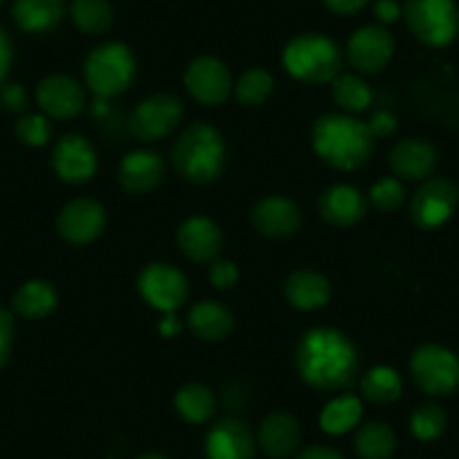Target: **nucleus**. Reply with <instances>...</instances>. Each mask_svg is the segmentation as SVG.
I'll return each instance as SVG.
<instances>
[{"label":"nucleus","instance_id":"obj_1","mask_svg":"<svg viewBox=\"0 0 459 459\" xmlns=\"http://www.w3.org/2000/svg\"><path fill=\"white\" fill-rule=\"evenodd\" d=\"M359 350L342 331L316 326L299 338L295 368L307 385L320 392H340L359 374Z\"/></svg>","mask_w":459,"mask_h":459},{"label":"nucleus","instance_id":"obj_2","mask_svg":"<svg viewBox=\"0 0 459 459\" xmlns=\"http://www.w3.org/2000/svg\"><path fill=\"white\" fill-rule=\"evenodd\" d=\"M374 135L368 122L351 115L326 113L317 117L311 131V144L316 156L325 165L340 171H354L363 167L374 153Z\"/></svg>","mask_w":459,"mask_h":459},{"label":"nucleus","instance_id":"obj_3","mask_svg":"<svg viewBox=\"0 0 459 459\" xmlns=\"http://www.w3.org/2000/svg\"><path fill=\"white\" fill-rule=\"evenodd\" d=\"M171 162L187 183H214L228 165V147L219 129L205 122H194L176 140Z\"/></svg>","mask_w":459,"mask_h":459},{"label":"nucleus","instance_id":"obj_4","mask_svg":"<svg viewBox=\"0 0 459 459\" xmlns=\"http://www.w3.org/2000/svg\"><path fill=\"white\" fill-rule=\"evenodd\" d=\"M281 64L293 79L316 86V83H331L338 77L342 56L329 37L302 34L284 48Z\"/></svg>","mask_w":459,"mask_h":459},{"label":"nucleus","instance_id":"obj_5","mask_svg":"<svg viewBox=\"0 0 459 459\" xmlns=\"http://www.w3.org/2000/svg\"><path fill=\"white\" fill-rule=\"evenodd\" d=\"M83 79L97 100H113L134 83L135 55L125 43H101L83 61Z\"/></svg>","mask_w":459,"mask_h":459},{"label":"nucleus","instance_id":"obj_6","mask_svg":"<svg viewBox=\"0 0 459 459\" xmlns=\"http://www.w3.org/2000/svg\"><path fill=\"white\" fill-rule=\"evenodd\" d=\"M403 19L410 32L428 48H444L459 32V12L455 0H408Z\"/></svg>","mask_w":459,"mask_h":459},{"label":"nucleus","instance_id":"obj_7","mask_svg":"<svg viewBox=\"0 0 459 459\" xmlns=\"http://www.w3.org/2000/svg\"><path fill=\"white\" fill-rule=\"evenodd\" d=\"M410 374L423 394L448 396L459 387V359L444 344H421L410 356Z\"/></svg>","mask_w":459,"mask_h":459},{"label":"nucleus","instance_id":"obj_8","mask_svg":"<svg viewBox=\"0 0 459 459\" xmlns=\"http://www.w3.org/2000/svg\"><path fill=\"white\" fill-rule=\"evenodd\" d=\"M185 117V104L171 92H156L140 101L129 115V134L140 143H156L178 129Z\"/></svg>","mask_w":459,"mask_h":459},{"label":"nucleus","instance_id":"obj_9","mask_svg":"<svg viewBox=\"0 0 459 459\" xmlns=\"http://www.w3.org/2000/svg\"><path fill=\"white\" fill-rule=\"evenodd\" d=\"M138 290L144 302L160 313H176L189 295L187 277L183 271L165 262H153L144 266L138 277Z\"/></svg>","mask_w":459,"mask_h":459},{"label":"nucleus","instance_id":"obj_10","mask_svg":"<svg viewBox=\"0 0 459 459\" xmlns=\"http://www.w3.org/2000/svg\"><path fill=\"white\" fill-rule=\"evenodd\" d=\"M459 192L450 180L426 178L410 201V219L417 228L435 230L453 216Z\"/></svg>","mask_w":459,"mask_h":459},{"label":"nucleus","instance_id":"obj_11","mask_svg":"<svg viewBox=\"0 0 459 459\" xmlns=\"http://www.w3.org/2000/svg\"><path fill=\"white\" fill-rule=\"evenodd\" d=\"M185 88L203 106H221L235 91L230 68L216 56H196L185 70Z\"/></svg>","mask_w":459,"mask_h":459},{"label":"nucleus","instance_id":"obj_12","mask_svg":"<svg viewBox=\"0 0 459 459\" xmlns=\"http://www.w3.org/2000/svg\"><path fill=\"white\" fill-rule=\"evenodd\" d=\"M106 228V210L92 198H74L61 207L56 216V232L61 239L74 246H86L95 241Z\"/></svg>","mask_w":459,"mask_h":459},{"label":"nucleus","instance_id":"obj_13","mask_svg":"<svg viewBox=\"0 0 459 459\" xmlns=\"http://www.w3.org/2000/svg\"><path fill=\"white\" fill-rule=\"evenodd\" d=\"M394 55V39L381 25H365L356 30L347 43V59L359 73L377 74L390 64Z\"/></svg>","mask_w":459,"mask_h":459},{"label":"nucleus","instance_id":"obj_14","mask_svg":"<svg viewBox=\"0 0 459 459\" xmlns=\"http://www.w3.org/2000/svg\"><path fill=\"white\" fill-rule=\"evenodd\" d=\"M52 167L64 183L83 185L97 174V153L83 135L68 134L55 144Z\"/></svg>","mask_w":459,"mask_h":459},{"label":"nucleus","instance_id":"obj_15","mask_svg":"<svg viewBox=\"0 0 459 459\" xmlns=\"http://www.w3.org/2000/svg\"><path fill=\"white\" fill-rule=\"evenodd\" d=\"M37 101L55 120H73L86 106L83 86L68 74H50L37 86Z\"/></svg>","mask_w":459,"mask_h":459},{"label":"nucleus","instance_id":"obj_16","mask_svg":"<svg viewBox=\"0 0 459 459\" xmlns=\"http://www.w3.org/2000/svg\"><path fill=\"white\" fill-rule=\"evenodd\" d=\"M257 439L241 419L225 417L205 437L207 459H253Z\"/></svg>","mask_w":459,"mask_h":459},{"label":"nucleus","instance_id":"obj_17","mask_svg":"<svg viewBox=\"0 0 459 459\" xmlns=\"http://www.w3.org/2000/svg\"><path fill=\"white\" fill-rule=\"evenodd\" d=\"M250 223L262 237L268 239H286L295 235L302 225V212L290 198L266 196L257 201L250 212Z\"/></svg>","mask_w":459,"mask_h":459},{"label":"nucleus","instance_id":"obj_18","mask_svg":"<svg viewBox=\"0 0 459 459\" xmlns=\"http://www.w3.org/2000/svg\"><path fill=\"white\" fill-rule=\"evenodd\" d=\"M180 253L198 264H212L223 250V232L207 216H189L176 232Z\"/></svg>","mask_w":459,"mask_h":459},{"label":"nucleus","instance_id":"obj_19","mask_svg":"<svg viewBox=\"0 0 459 459\" xmlns=\"http://www.w3.org/2000/svg\"><path fill=\"white\" fill-rule=\"evenodd\" d=\"M165 171L167 167L160 153L152 149H135L126 153L117 165V183L129 194L140 196L153 192L165 178Z\"/></svg>","mask_w":459,"mask_h":459},{"label":"nucleus","instance_id":"obj_20","mask_svg":"<svg viewBox=\"0 0 459 459\" xmlns=\"http://www.w3.org/2000/svg\"><path fill=\"white\" fill-rule=\"evenodd\" d=\"M390 167L399 180H426L437 167V149L423 138H405L394 144L390 153Z\"/></svg>","mask_w":459,"mask_h":459},{"label":"nucleus","instance_id":"obj_21","mask_svg":"<svg viewBox=\"0 0 459 459\" xmlns=\"http://www.w3.org/2000/svg\"><path fill=\"white\" fill-rule=\"evenodd\" d=\"M368 205L369 203L363 192L351 185H333V187L325 189L317 201L320 216L335 228H350V225L359 223L368 212Z\"/></svg>","mask_w":459,"mask_h":459},{"label":"nucleus","instance_id":"obj_22","mask_svg":"<svg viewBox=\"0 0 459 459\" xmlns=\"http://www.w3.org/2000/svg\"><path fill=\"white\" fill-rule=\"evenodd\" d=\"M299 439H302L299 421L290 412H284V410L268 414L257 432L259 448L273 459L290 457L298 450Z\"/></svg>","mask_w":459,"mask_h":459},{"label":"nucleus","instance_id":"obj_23","mask_svg":"<svg viewBox=\"0 0 459 459\" xmlns=\"http://www.w3.org/2000/svg\"><path fill=\"white\" fill-rule=\"evenodd\" d=\"M284 295L298 311H317L331 299V281L311 268L293 271L284 281Z\"/></svg>","mask_w":459,"mask_h":459},{"label":"nucleus","instance_id":"obj_24","mask_svg":"<svg viewBox=\"0 0 459 459\" xmlns=\"http://www.w3.org/2000/svg\"><path fill=\"white\" fill-rule=\"evenodd\" d=\"M187 326L194 331V335L205 342H219L225 340L232 329H235V316L225 304L203 299L189 308Z\"/></svg>","mask_w":459,"mask_h":459},{"label":"nucleus","instance_id":"obj_25","mask_svg":"<svg viewBox=\"0 0 459 459\" xmlns=\"http://www.w3.org/2000/svg\"><path fill=\"white\" fill-rule=\"evenodd\" d=\"M65 0H16L12 16L30 34H46L61 23Z\"/></svg>","mask_w":459,"mask_h":459},{"label":"nucleus","instance_id":"obj_26","mask_svg":"<svg viewBox=\"0 0 459 459\" xmlns=\"http://www.w3.org/2000/svg\"><path fill=\"white\" fill-rule=\"evenodd\" d=\"M56 302H59V295H56L55 286L43 280L25 281L14 293V299H12L16 313L23 317H30V320L50 316L56 308Z\"/></svg>","mask_w":459,"mask_h":459},{"label":"nucleus","instance_id":"obj_27","mask_svg":"<svg viewBox=\"0 0 459 459\" xmlns=\"http://www.w3.org/2000/svg\"><path fill=\"white\" fill-rule=\"evenodd\" d=\"M363 419V403L356 394H340L331 399L320 412V428L326 435H344L354 430Z\"/></svg>","mask_w":459,"mask_h":459},{"label":"nucleus","instance_id":"obj_28","mask_svg":"<svg viewBox=\"0 0 459 459\" xmlns=\"http://www.w3.org/2000/svg\"><path fill=\"white\" fill-rule=\"evenodd\" d=\"M354 450L360 459H390L396 450V435L387 423L369 421L359 428Z\"/></svg>","mask_w":459,"mask_h":459},{"label":"nucleus","instance_id":"obj_29","mask_svg":"<svg viewBox=\"0 0 459 459\" xmlns=\"http://www.w3.org/2000/svg\"><path fill=\"white\" fill-rule=\"evenodd\" d=\"M176 412L187 423H205L214 414L216 399L214 392L201 383H187L176 392Z\"/></svg>","mask_w":459,"mask_h":459},{"label":"nucleus","instance_id":"obj_30","mask_svg":"<svg viewBox=\"0 0 459 459\" xmlns=\"http://www.w3.org/2000/svg\"><path fill=\"white\" fill-rule=\"evenodd\" d=\"M360 392L372 403L387 405L399 399L401 392H403V381H401L396 369L387 368V365H378V368H372L369 372L363 374Z\"/></svg>","mask_w":459,"mask_h":459},{"label":"nucleus","instance_id":"obj_31","mask_svg":"<svg viewBox=\"0 0 459 459\" xmlns=\"http://www.w3.org/2000/svg\"><path fill=\"white\" fill-rule=\"evenodd\" d=\"M331 97L344 113H363L372 104V88L359 74L344 73L331 82Z\"/></svg>","mask_w":459,"mask_h":459},{"label":"nucleus","instance_id":"obj_32","mask_svg":"<svg viewBox=\"0 0 459 459\" xmlns=\"http://www.w3.org/2000/svg\"><path fill=\"white\" fill-rule=\"evenodd\" d=\"M70 16L82 32L92 34V37L108 32L113 25V10L108 0H73Z\"/></svg>","mask_w":459,"mask_h":459},{"label":"nucleus","instance_id":"obj_33","mask_svg":"<svg viewBox=\"0 0 459 459\" xmlns=\"http://www.w3.org/2000/svg\"><path fill=\"white\" fill-rule=\"evenodd\" d=\"M273 92V77L264 68H248L235 83V97L241 106H262Z\"/></svg>","mask_w":459,"mask_h":459},{"label":"nucleus","instance_id":"obj_34","mask_svg":"<svg viewBox=\"0 0 459 459\" xmlns=\"http://www.w3.org/2000/svg\"><path fill=\"white\" fill-rule=\"evenodd\" d=\"M410 430L417 439L432 441L446 430V412L437 403H423L410 417Z\"/></svg>","mask_w":459,"mask_h":459},{"label":"nucleus","instance_id":"obj_35","mask_svg":"<svg viewBox=\"0 0 459 459\" xmlns=\"http://www.w3.org/2000/svg\"><path fill=\"white\" fill-rule=\"evenodd\" d=\"M405 201V187L396 176H387V178H381L378 183L372 185L369 189L368 203L374 207V210L383 212V214H390V212L399 210Z\"/></svg>","mask_w":459,"mask_h":459},{"label":"nucleus","instance_id":"obj_36","mask_svg":"<svg viewBox=\"0 0 459 459\" xmlns=\"http://www.w3.org/2000/svg\"><path fill=\"white\" fill-rule=\"evenodd\" d=\"M16 138L21 140L28 147H46L48 140L52 135V126L48 122L46 115H23L19 122H16Z\"/></svg>","mask_w":459,"mask_h":459},{"label":"nucleus","instance_id":"obj_37","mask_svg":"<svg viewBox=\"0 0 459 459\" xmlns=\"http://www.w3.org/2000/svg\"><path fill=\"white\" fill-rule=\"evenodd\" d=\"M207 277H210L214 289L228 290L232 286H237V281H239V268H237L235 262H228V259H214L210 264Z\"/></svg>","mask_w":459,"mask_h":459},{"label":"nucleus","instance_id":"obj_38","mask_svg":"<svg viewBox=\"0 0 459 459\" xmlns=\"http://www.w3.org/2000/svg\"><path fill=\"white\" fill-rule=\"evenodd\" d=\"M12 347H14V320L7 308L0 307V368L10 360Z\"/></svg>","mask_w":459,"mask_h":459},{"label":"nucleus","instance_id":"obj_39","mask_svg":"<svg viewBox=\"0 0 459 459\" xmlns=\"http://www.w3.org/2000/svg\"><path fill=\"white\" fill-rule=\"evenodd\" d=\"M0 101H3V108L7 110H23L28 106V92L21 83H5L0 88Z\"/></svg>","mask_w":459,"mask_h":459},{"label":"nucleus","instance_id":"obj_40","mask_svg":"<svg viewBox=\"0 0 459 459\" xmlns=\"http://www.w3.org/2000/svg\"><path fill=\"white\" fill-rule=\"evenodd\" d=\"M368 126L374 138H387V135L396 131V117L390 110H378V113H374L372 120L368 122Z\"/></svg>","mask_w":459,"mask_h":459},{"label":"nucleus","instance_id":"obj_41","mask_svg":"<svg viewBox=\"0 0 459 459\" xmlns=\"http://www.w3.org/2000/svg\"><path fill=\"white\" fill-rule=\"evenodd\" d=\"M374 16L381 23H394V21H399L403 16V7L396 0H377L374 3Z\"/></svg>","mask_w":459,"mask_h":459},{"label":"nucleus","instance_id":"obj_42","mask_svg":"<svg viewBox=\"0 0 459 459\" xmlns=\"http://www.w3.org/2000/svg\"><path fill=\"white\" fill-rule=\"evenodd\" d=\"M12 41L10 37H7V32L3 28H0V86L5 83L7 74H10V68H12Z\"/></svg>","mask_w":459,"mask_h":459},{"label":"nucleus","instance_id":"obj_43","mask_svg":"<svg viewBox=\"0 0 459 459\" xmlns=\"http://www.w3.org/2000/svg\"><path fill=\"white\" fill-rule=\"evenodd\" d=\"M368 3L369 0H325V5L329 7L333 14H340V16L356 14V12L363 10Z\"/></svg>","mask_w":459,"mask_h":459},{"label":"nucleus","instance_id":"obj_44","mask_svg":"<svg viewBox=\"0 0 459 459\" xmlns=\"http://www.w3.org/2000/svg\"><path fill=\"white\" fill-rule=\"evenodd\" d=\"M295 459H344L342 455L329 446H308Z\"/></svg>","mask_w":459,"mask_h":459},{"label":"nucleus","instance_id":"obj_45","mask_svg":"<svg viewBox=\"0 0 459 459\" xmlns=\"http://www.w3.org/2000/svg\"><path fill=\"white\" fill-rule=\"evenodd\" d=\"M180 329H183V325H180V320L174 313H165V317H162L160 325H158V331H160L165 338H176V335L180 333Z\"/></svg>","mask_w":459,"mask_h":459},{"label":"nucleus","instance_id":"obj_46","mask_svg":"<svg viewBox=\"0 0 459 459\" xmlns=\"http://www.w3.org/2000/svg\"><path fill=\"white\" fill-rule=\"evenodd\" d=\"M138 459H167V457H162V455L158 453H147V455H140Z\"/></svg>","mask_w":459,"mask_h":459},{"label":"nucleus","instance_id":"obj_47","mask_svg":"<svg viewBox=\"0 0 459 459\" xmlns=\"http://www.w3.org/2000/svg\"><path fill=\"white\" fill-rule=\"evenodd\" d=\"M3 3H5V0H0V5H3Z\"/></svg>","mask_w":459,"mask_h":459},{"label":"nucleus","instance_id":"obj_48","mask_svg":"<svg viewBox=\"0 0 459 459\" xmlns=\"http://www.w3.org/2000/svg\"><path fill=\"white\" fill-rule=\"evenodd\" d=\"M0 108H3V101H0Z\"/></svg>","mask_w":459,"mask_h":459},{"label":"nucleus","instance_id":"obj_49","mask_svg":"<svg viewBox=\"0 0 459 459\" xmlns=\"http://www.w3.org/2000/svg\"><path fill=\"white\" fill-rule=\"evenodd\" d=\"M457 192H459V187H457Z\"/></svg>","mask_w":459,"mask_h":459}]
</instances>
